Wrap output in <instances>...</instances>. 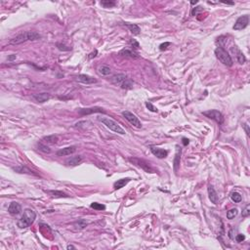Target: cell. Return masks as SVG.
I'll return each mask as SVG.
<instances>
[{"label":"cell","instance_id":"8","mask_svg":"<svg viewBox=\"0 0 250 250\" xmlns=\"http://www.w3.org/2000/svg\"><path fill=\"white\" fill-rule=\"evenodd\" d=\"M129 160L132 163L135 164V165L139 166V167H142V168L147 171V172H151V173L152 171H154L151 167L150 163H148L147 161H145V160H143V159H140V158H130Z\"/></svg>","mask_w":250,"mask_h":250},{"label":"cell","instance_id":"7","mask_svg":"<svg viewBox=\"0 0 250 250\" xmlns=\"http://www.w3.org/2000/svg\"><path fill=\"white\" fill-rule=\"evenodd\" d=\"M249 24V16L248 15H244V16H240L237 19V22L234 23V31H241V29H244Z\"/></svg>","mask_w":250,"mask_h":250},{"label":"cell","instance_id":"6","mask_svg":"<svg viewBox=\"0 0 250 250\" xmlns=\"http://www.w3.org/2000/svg\"><path fill=\"white\" fill-rule=\"evenodd\" d=\"M31 41V31H25L21 34L17 35L16 37H14L13 39L10 40V44L12 45H18V44H22L25 42V41Z\"/></svg>","mask_w":250,"mask_h":250},{"label":"cell","instance_id":"3","mask_svg":"<svg viewBox=\"0 0 250 250\" xmlns=\"http://www.w3.org/2000/svg\"><path fill=\"white\" fill-rule=\"evenodd\" d=\"M215 55L217 59L223 65H225L227 66H233V60L231 58L230 54L224 49L223 47L219 46L215 49Z\"/></svg>","mask_w":250,"mask_h":250},{"label":"cell","instance_id":"11","mask_svg":"<svg viewBox=\"0 0 250 250\" xmlns=\"http://www.w3.org/2000/svg\"><path fill=\"white\" fill-rule=\"evenodd\" d=\"M76 80L78 82H81V83L83 84H93V83H96L97 80L95 79L94 77L92 76H89L87 74H79L77 77H76Z\"/></svg>","mask_w":250,"mask_h":250},{"label":"cell","instance_id":"34","mask_svg":"<svg viewBox=\"0 0 250 250\" xmlns=\"http://www.w3.org/2000/svg\"><path fill=\"white\" fill-rule=\"evenodd\" d=\"M146 107H147L151 111H152V113H157V109H156L151 103H146Z\"/></svg>","mask_w":250,"mask_h":250},{"label":"cell","instance_id":"4","mask_svg":"<svg viewBox=\"0 0 250 250\" xmlns=\"http://www.w3.org/2000/svg\"><path fill=\"white\" fill-rule=\"evenodd\" d=\"M122 115H123V117H124L126 120L130 123V124H131L132 126H134V127H136V128H141L142 127V123L139 120V118H138L133 113H131V111H128V110L122 111Z\"/></svg>","mask_w":250,"mask_h":250},{"label":"cell","instance_id":"35","mask_svg":"<svg viewBox=\"0 0 250 250\" xmlns=\"http://www.w3.org/2000/svg\"><path fill=\"white\" fill-rule=\"evenodd\" d=\"M201 11H203L202 7H200V6L195 7V8H193V10H192V16H195V15H196L199 12H201Z\"/></svg>","mask_w":250,"mask_h":250},{"label":"cell","instance_id":"15","mask_svg":"<svg viewBox=\"0 0 250 250\" xmlns=\"http://www.w3.org/2000/svg\"><path fill=\"white\" fill-rule=\"evenodd\" d=\"M208 196H209V199L212 203L218 204V195L216 193L215 189L213 188V186L211 185L208 187Z\"/></svg>","mask_w":250,"mask_h":250},{"label":"cell","instance_id":"18","mask_svg":"<svg viewBox=\"0 0 250 250\" xmlns=\"http://www.w3.org/2000/svg\"><path fill=\"white\" fill-rule=\"evenodd\" d=\"M130 180H131L130 178H124V179H120V180H117L113 184L114 189L115 190H119V189L123 188V187H125L126 185L128 184V183L130 182Z\"/></svg>","mask_w":250,"mask_h":250},{"label":"cell","instance_id":"25","mask_svg":"<svg viewBox=\"0 0 250 250\" xmlns=\"http://www.w3.org/2000/svg\"><path fill=\"white\" fill-rule=\"evenodd\" d=\"M98 70H99V73L102 74V75H109L111 72L110 69L107 66H101L98 69Z\"/></svg>","mask_w":250,"mask_h":250},{"label":"cell","instance_id":"20","mask_svg":"<svg viewBox=\"0 0 250 250\" xmlns=\"http://www.w3.org/2000/svg\"><path fill=\"white\" fill-rule=\"evenodd\" d=\"M126 27H127L129 28V31H131L134 35H138V34H140V32H141V28L138 27V25L136 24H124Z\"/></svg>","mask_w":250,"mask_h":250},{"label":"cell","instance_id":"32","mask_svg":"<svg viewBox=\"0 0 250 250\" xmlns=\"http://www.w3.org/2000/svg\"><path fill=\"white\" fill-rule=\"evenodd\" d=\"M91 208H93V209H95V210H105L106 206L101 203H98V202H93V203H91Z\"/></svg>","mask_w":250,"mask_h":250},{"label":"cell","instance_id":"9","mask_svg":"<svg viewBox=\"0 0 250 250\" xmlns=\"http://www.w3.org/2000/svg\"><path fill=\"white\" fill-rule=\"evenodd\" d=\"M104 113L106 111L104 110V109L99 107H87V109H79L78 110V113L80 115H87L91 113Z\"/></svg>","mask_w":250,"mask_h":250},{"label":"cell","instance_id":"37","mask_svg":"<svg viewBox=\"0 0 250 250\" xmlns=\"http://www.w3.org/2000/svg\"><path fill=\"white\" fill-rule=\"evenodd\" d=\"M170 42H165V43H162L161 45L159 46V49L161 50V51H163V50H166L167 49V46H170Z\"/></svg>","mask_w":250,"mask_h":250},{"label":"cell","instance_id":"38","mask_svg":"<svg viewBox=\"0 0 250 250\" xmlns=\"http://www.w3.org/2000/svg\"><path fill=\"white\" fill-rule=\"evenodd\" d=\"M57 46L60 50H63V51H69L70 50V48H66V45H63V44H57Z\"/></svg>","mask_w":250,"mask_h":250},{"label":"cell","instance_id":"36","mask_svg":"<svg viewBox=\"0 0 250 250\" xmlns=\"http://www.w3.org/2000/svg\"><path fill=\"white\" fill-rule=\"evenodd\" d=\"M244 240H245V236H243V234H237V236L236 237V240L237 242H242Z\"/></svg>","mask_w":250,"mask_h":250},{"label":"cell","instance_id":"19","mask_svg":"<svg viewBox=\"0 0 250 250\" xmlns=\"http://www.w3.org/2000/svg\"><path fill=\"white\" fill-rule=\"evenodd\" d=\"M81 160H82V156H80V155L72 156V157L66 160V163L68 164L69 166H75V165H77V164L81 161Z\"/></svg>","mask_w":250,"mask_h":250},{"label":"cell","instance_id":"22","mask_svg":"<svg viewBox=\"0 0 250 250\" xmlns=\"http://www.w3.org/2000/svg\"><path fill=\"white\" fill-rule=\"evenodd\" d=\"M59 141V138L55 135H50V136H47V137H44L43 138V142L45 144H49V145H55L57 144V142Z\"/></svg>","mask_w":250,"mask_h":250},{"label":"cell","instance_id":"12","mask_svg":"<svg viewBox=\"0 0 250 250\" xmlns=\"http://www.w3.org/2000/svg\"><path fill=\"white\" fill-rule=\"evenodd\" d=\"M21 211H22V206L19 202L13 201L12 203H10L8 207V212L11 215H18L21 213Z\"/></svg>","mask_w":250,"mask_h":250},{"label":"cell","instance_id":"33","mask_svg":"<svg viewBox=\"0 0 250 250\" xmlns=\"http://www.w3.org/2000/svg\"><path fill=\"white\" fill-rule=\"evenodd\" d=\"M250 215V205H246V207L242 210V217H248Z\"/></svg>","mask_w":250,"mask_h":250},{"label":"cell","instance_id":"26","mask_svg":"<svg viewBox=\"0 0 250 250\" xmlns=\"http://www.w3.org/2000/svg\"><path fill=\"white\" fill-rule=\"evenodd\" d=\"M49 193H51L52 196L56 197V199H58V197H69V196L66 195V193H63L61 191H49Z\"/></svg>","mask_w":250,"mask_h":250},{"label":"cell","instance_id":"29","mask_svg":"<svg viewBox=\"0 0 250 250\" xmlns=\"http://www.w3.org/2000/svg\"><path fill=\"white\" fill-rule=\"evenodd\" d=\"M121 88L122 89H126V90H130V89H132L133 88V83L130 80H128V79H126V80H124L121 83Z\"/></svg>","mask_w":250,"mask_h":250},{"label":"cell","instance_id":"30","mask_svg":"<svg viewBox=\"0 0 250 250\" xmlns=\"http://www.w3.org/2000/svg\"><path fill=\"white\" fill-rule=\"evenodd\" d=\"M37 147H38V150H39V151H43V152H45V154H50V152H51L50 148L48 147V146L42 144V143L37 144Z\"/></svg>","mask_w":250,"mask_h":250},{"label":"cell","instance_id":"45","mask_svg":"<svg viewBox=\"0 0 250 250\" xmlns=\"http://www.w3.org/2000/svg\"><path fill=\"white\" fill-rule=\"evenodd\" d=\"M196 3H197V1H192L191 4H192V5H195V4H196Z\"/></svg>","mask_w":250,"mask_h":250},{"label":"cell","instance_id":"39","mask_svg":"<svg viewBox=\"0 0 250 250\" xmlns=\"http://www.w3.org/2000/svg\"><path fill=\"white\" fill-rule=\"evenodd\" d=\"M243 128H244V130H245V132H246V134H247V135L249 136V125H248V123L246 122V123H244V125H243Z\"/></svg>","mask_w":250,"mask_h":250},{"label":"cell","instance_id":"27","mask_svg":"<svg viewBox=\"0 0 250 250\" xmlns=\"http://www.w3.org/2000/svg\"><path fill=\"white\" fill-rule=\"evenodd\" d=\"M237 213H238V210L237 209V208H232V209H230L229 211L227 212V218L232 220V219H234V217H236V216L237 215Z\"/></svg>","mask_w":250,"mask_h":250},{"label":"cell","instance_id":"13","mask_svg":"<svg viewBox=\"0 0 250 250\" xmlns=\"http://www.w3.org/2000/svg\"><path fill=\"white\" fill-rule=\"evenodd\" d=\"M127 79V76L123 73H119V74H114V75L111 76L110 78V82L114 85H121V83L124 80Z\"/></svg>","mask_w":250,"mask_h":250},{"label":"cell","instance_id":"5","mask_svg":"<svg viewBox=\"0 0 250 250\" xmlns=\"http://www.w3.org/2000/svg\"><path fill=\"white\" fill-rule=\"evenodd\" d=\"M202 114L205 115L206 117L212 119V120H214L215 122H217L218 124H223V122H224V115L220 113L219 110H210L207 111H203Z\"/></svg>","mask_w":250,"mask_h":250},{"label":"cell","instance_id":"1","mask_svg":"<svg viewBox=\"0 0 250 250\" xmlns=\"http://www.w3.org/2000/svg\"><path fill=\"white\" fill-rule=\"evenodd\" d=\"M36 218V213L32 209H29V208H27L24 211L23 216L21 217V219L18 221V227L20 229H25L33 224L34 220Z\"/></svg>","mask_w":250,"mask_h":250},{"label":"cell","instance_id":"2","mask_svg":"<svg viewBox=\"0 0 250 250\" xmlns=\"http://www.w3.org/2000/svg\"><path fill=\"white\" fill-rule=\"evenodd\" d=\"M98 120L102 122L103 124H105L110 130L119 134V135H124V134L126 133L125 130L123 129L116 121H114L113 119H111L110 117H105V116L102 117L101 116V117H98Z\"/></svg>","mask_w":250,"mask_h":250},{"label":"cell","instance_id":"16","mask_svg":"<svg viewBox=\"0 0 250 250\" xmlns=\"http://www.w3.org/2000/svg\"><path fill=\"white\" fill-rule=\"evenodd\" d=\"M33 99L38 103H45L49 100L51 97L48 93H41V94H33Z\"/></svg>","mask_w":250,"mask_h":250},{"label":"cell","instance_id":"43","mask_svg":"<svg viewBox=\"0 0 250 250\" xmlns=\"http://www.w3.org/2000/svg\"><path fill=\"white\" fill-rule=\"evenodd\" d=\"M66 248H68L69 250V249H75V246H73V245H68V247H66Z\"/></svg>","mask_w":250,"mask_h":250},{"label":"cell","instance_id":"44","mask_svg":"<svg viewBox=\"0 0 250 250\" xmlns=\"http://www.w3.org/2000/svg\"><path fill=\"white\" fill-rule=\"evenodd\" d=\"M222 3H224V4H230V5H234V2H226V1H223Z\"/></svg>","mask_w":250,"mask_h":250},{"label":"cell","instance_id":"23","mask_svg":"<svg viewBox=\"0 0 250 250\" xmlns=\"http://www.w3.org/2000/svg\"><path fill=\"white\" fill-rule=\"evenodd\" d=\"M234 49H236V54H237V61L241 65H243L245 61H246V58H245V56L242 54V52L240 50V49H237V46H234Z\"/></svg>","mask_w":250,"mask_h":250},{"label":"cell","instance_id":"21","mask_svg":"<svg viewBox=\"0 0 250 250\" xmlns=\"http://www.w3.org/2000/svg\"><path fill=\"white\" fill-rule=\"evenodd\" d=\"M119 55L120 56H124V57H129V58H138L137 53H135L132 50H128V49H123L119 52Z\"/></svg>","mask_w":250,"mask_h":250},{"label":"cell","instance_id":"14","mask_svg":"<svg viewBox=\"0 0 250 250\" xmlns=\"http://www.w3.org/2000/svg\"><path fill=\"white\" fill-rule=\"evenodd\" d=\"M76 151V148L75 147H66V148H64V149H62V150H60L57 151V155L58 156H66V155H70V154H74Z\"/></svg>","mask_w":250,"mask_h":250},{"label":"cell","instance_id":"40","mask_svg":"<svg viewBox=\"0 0 250 250\" xmlns=\"http://www.w3.org/2000/svg\"><path fill=\"white\" fill-rule=\"evenodd\" d=\"M130 43H131V45H132V46H133V45L135 46V47H134V48H136V49H137V48H139V43H138L136 40L132 39L131 41H130Z\"/></svg>","mask_w":250,"mask_h":250},{"label":"cell","instance_id":"24","mask_svg":"<svg viewBox=\"0 0 250 250\" xmlns=\"http://www.w3.org/2000/svg\"><path fill=\"white\" fill-rule=\"evenodd\" d=\"M87 225H88V222L84 219L78 220V221H76L75 223L73 224V226L75 227V229H77V230H83Z\"/></svg>","mask_w":250,"mask_h":250},{"label":"cell","instance_id":"42","mask_svg":"<svg viewBox=\"0 0 250 250\" xmlns=\"http://www.w3.org/2000/svg\"><path fill=\"white\" fill-rule=\"evenodd\" d=\"M16 59V55H12V56H10V57L8 58L9 61H13V60Z\"/></svg>","mask_w":250,"mask_h":250},{"label":"cell","instance_id":"17","mask_svg":"<svg viewBox=\"0 0 250 250\" xmlns=\"http://www.w3.org/2000/svg\"><path fill=\"white\" fill-rule=\"evenodd\" d=\"M176 154H175V158H174V170L175 172H177L179 166H180V158H181V149L179 148V146L176 147Z\"/></svg>","mask_w":250,"mask_h":250},{"label":"cell","instance_id":"41","mask_svg":"<svg viewBox=\"0 0 250 250\" xmlns=\"http://www.w3.org/2000/svg\"><path fill=\"white\" fill-rule=\"evenodd\" d=\"M183 144H184V146L189 145V140L186 139V138H183Z\"/></svg>","mask_w":250,"mask_h":250},{"label":"cell","instance_id":"28","mask_svg":"<svg viewBox=\"0 0 250 250\" xmlns=\"http://www.w3.org/2000/svg\"><path fill=\"white\" fill-rule=\"evenodd\" d=\"M231 199H232L234 202H240L241 199H242V197L240 196V193H238L237 192H234L232 193V195H231Z\"/></svg>","mask_w":250,"mask_h":250},{"label":"cell","instance_id":"10","mask_svg":"<svg viewBox=\"0 0 250 250\" xmlns=\"http://www.w3.org/2000/svg\"><path fill=\"white\" fill-rule=\"evenodd\" d=\"M151 154L155 155L157 158H165L167 155H168V151L166 150H163V149H160L157 147H151Z\"/></svg>","mask_w":250,"mask_h":250},{"label":"cell","instance_id":"31","mask_svg":"<svg viewBox=\"0 0 250 250\" xmlns=\"http://www.w3.org/2000/svg\"><path fill=\"white\" fill-rule=\"evenodd\" d=\"M101 5L105 8H111V7L115 6V2L110 1V0H104V1H101Z\"/></svg>","mask_w":250,"mask_h":250}]
</instances>
